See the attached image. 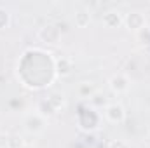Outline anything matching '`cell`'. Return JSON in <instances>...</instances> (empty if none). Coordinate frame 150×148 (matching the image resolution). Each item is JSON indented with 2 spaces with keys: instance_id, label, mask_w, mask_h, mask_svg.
Instances as JSON below:
<instances>
[{
  "instance_id": "obj_1",
  "label": "cell",
  "mask_w": 150,
  "mask_h": 148,
  "mask_svg": "<svg viewBox=\"0 0 150 148\" xmlns=\"http://www.w3.org/2000/svg\"><path fill=\"white\" fill-rule=\"evenodd\" d=\"M38 37L42 38L44 42H49V44H56L58 38H59V30L56 26H45L38 32Z\"/></svg>"
},
{
  "instance_id": "obj_8",
  "label": "cell",
  "mask_w": 150,
  "mask_h": 148,
  "mask_svg": "<svg viewBox=\"0 0 150 148\" xmlns=\"http://www.w3.org/2000/svg\"><path fill=\"white\" fill-rule=\"evenodd\" d=\"M108 148H129L126 143H122V141H112L110 145H108Z\"/></svg>"
},
{
  "instance_id": "obj_6",
  "label": "cell",
  "mask_w": 150,
  "mask_h": 148,
  "mask_svg": "<svg viewBox=\"0 0 150 148\" xmlns=\"http://www.w3.org/2000/svg\"><path fill=\"white\" fill-rule=\"evenodd\" d=\"M89 21H91V16H89L87 11H79L77 12V25L79 26H86Z\"/></svg>"
},
{
  "instance_id": "obj_3",
  "label": "cell",
  "mask_w": 150,
  "mask_h": 148,
  "mask_svg": "<svg viewBox=\"0 0 150 148\" xmlns=\"http://www.w3.org/2000/svg\"><path fill=\"white\" fill-rule=\"evenodd\" d=\"M107 118L110 122H122L124 120V108L119 105H110L107 108Z\"/></svg>"
},
{
  "instance_id": "obj_5",
  "label": "cell",
  "mask_w": 150,
  "mask_h": 148,
  "mask_svg": "<svg viewBox=\"0 0 150 148\" xmlns=\"http://www.w3.org/2000/svg\"><path fill=\"white\" fill-rule=\"evenodd\" d=\"M103 21H105L108 26H119L122 19H120L119 12H107V14H105V18H103Z\"/></svg>"
},
{
  "instance_id": "obj_4",
  "label": "cell",
  "mask_w": 150,
  "mask_h": 148,
  "mask_svg": "<svg viewBox=\"0 0 150 148\" xmlns=\"http://www.w3.org/2000/svg\"><path fill=\"white\" fill-rule=\"evenodd\" d=\"M110 85H112V89L115 92H122V91L127 89V78L122 77V75H115L110 80Z\"/></svg>"
},
{
  "instance_id": "obj_2",
  "label": "cell",
  "mask_w": 150,
  "mask_h": 148,
  "mask_svg": "<svg viewBox=\"0 0 150 148\" xmlns=\"http://www.w3.org/2000/svg\"><path fill=\"white\" fill-rule=\"evenodd\" d=\"M126 23H127L129 30H142V28L145 26V19H143V16L138 14V12L129 14V16L126 18Z\"/></svg>"
},
{
  "instance_id": "obj_7",
  "label": "cell",
  "mask_w": 150,
  "mask_h": 148,
  "mask_svg": "<svg viewBox=\"0 0 150 148\" xmlns=\"http://www.w3.org/2000/svg\"><path fill=\"white\" fill-rule=\"evenodd\" d=\"M58 72L61 75H67V73H70V61L68 59H59L58 61Z\"/></svg>"
},
{
  "instance_id": "obj_9",
  "label": "cell",
  "mask_w": 150,
  "mask_h": 148,
  "mask_svg": "<svg viewBox=\"0 0 150 148\" xmlns=\"http://www.w3.org/2000/svg\"><path fill=\"white\" fill-rule=\"evenodd\" d=\"M23 148H26V147H23Z\"/></svg>"
}]
</instances>
